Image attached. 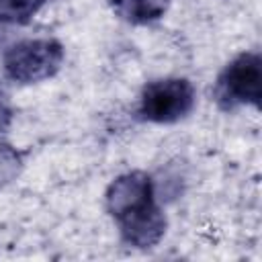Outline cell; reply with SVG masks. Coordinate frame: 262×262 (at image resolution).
<instances>
[{
	"label": "cell",
	"mask_w": 262,
	"mask_h": 262,
	"mask_svg": "<svg viewBox=\"0 0 262 262\" xmlns=\"http://www.w3.org/2000/svg\"><path fill=\"white\" fill-rule=\"evenodd\" d=\"M23 168V156L8 143H0V188L10 184Z\"/></svg>",
	"instance_id": "52a82bcc"
},
{
	"label": "cell",
	"mask_w": 262,
	"mask_h": 262,
	"mask_svg": "<svg viewBox=\"0 0 262 262\" xmlns=\"http://www.w3.org/2000/svg\"><path fill=\"white\" fill-rule=\"evenodd\" d=\"M45 2L47 0H0V18L14 25H27Z\"/></svg>",
	"instance_id": "8992f818"
},
{
	"label": "cell",
	"mask_w": 262,
	"mask_h": 262,
	"mask_svg": "<svg viewBox=\"0 0 262 262\" xmlns=\"http://www.w3.org/2000/svg\"><path fill=\"white\" fill-rule=\"evenodd\" d=\"M66 57L63 45L53 37L25 39L10 45L2 57L4 74L16 84H37L53 78Z\"/></svg>",
	"instance_id": "7a4b0ae2"
},
{
	"label": "cell",
	"mask_w": 262,
	"mask_h": 262,
	"mask_svg": "<svg viewBox=\"0 0 262 262\" xmlns=\"http://www.w3.org/2000/svg\"><path fill=\"white\" fill-rule=\"evenodd\" d=\"M111 8L131 25H149L164 16L166 0H108Z\"/></svg>",
	"instance_id": "5b68a950"
},
{
	"label": "cell",
	"mask_w": 262,
	"mask_h": 262,
	"mask_svg": "<svg viewBox=\"0 0 262 262\" xmlns=\"http://www.w3.org/2000/svg\"><path fill=\"white\" fill-rule=\"evenodd\" d=\"M215 100L223 111L239 106H260L262 98V57L258 51H246L233 57L217 76Z\"/></svg>",
	"instance_id": "3957f363"
},
{
	"label": "cell",
	"mask_w": 262,
	"mask_h": 262,
	"mask_svg": "<svg viewBox=\"0 0 262 262\" xmlns=\"http://www.w3.org/2000/svg\"><path fill=\"white\" fill-rule=\"evenodd\" d=\"M12 117H14V111H12L10 98H8L6 90H4L2 84H0V137L10 129V125H12Z\"/></svg>",
	"instance_id": "ba28073f"
},
{
	"label": "cell",
	"mask_w": 262,
	"mask_h": 262,
	"mask_svg": "<svg viewBox=\"0 0 262 262\" xmlns=\"http://www.w3.org/2000/svg\"><path fill=\"white\" fill-rule=\"evenodd\" d=\"M104 205L121 239L137 250H149L166 233V215L156 201L154 180L143 170L117 176L104 192Z\"/></svg>",
	"instance_id": "6da1fadb"
},
{
	"label": "cell",
	"mask_w": 262,
	"mask_h": 262,
	"mask_svg": "<svg viewBox=\"0 0 262 262\" xmlns=\"http://www.w3.org/2000/svg\"><path fill=\"white\" fill-rule=\"evenodd\" d=\"M196 92L186 78H160L143 86L139 98V119L147 123H176L190 115Z\"/></svg>",
	"instance_id": "277c9868"
}]
</instances>
